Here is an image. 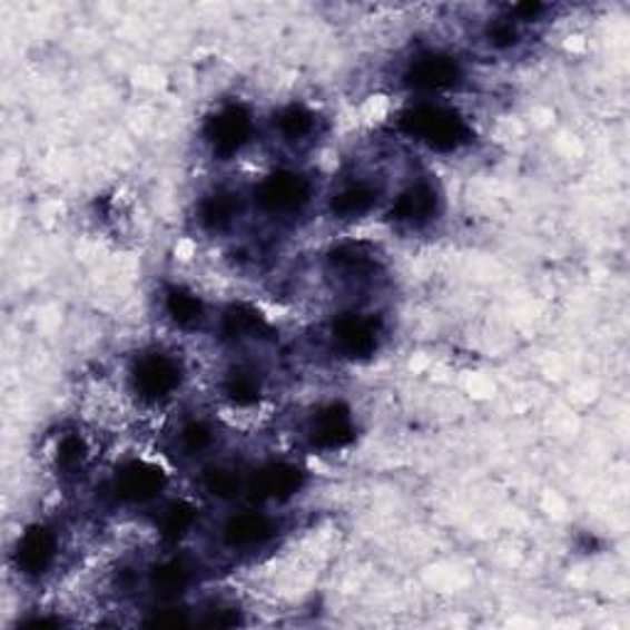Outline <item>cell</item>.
<instances>
[{
  "label": "cell",
  "instance_id": "obj_1",
  "mask_svg": "<svg viewBox=\"0 0 630 630\" xmlns=\"http://www.w3.org/2000/svg\"><path fill=\"white\" fill-rule=\"evenodd\" d=\"M396 131L436 154H456L473 141V126L453 107L436 101H416L396 116Z\"/></svg>",
  "mask_w": 630,
  "mask_h": 630
},
{
  "label": "cell",
  "instance_id": "obj_2",
  "mask_svg": "<svg viewBox=\"0 0 630 630\" xmlns=\"http://www.w3.org/2000/svg\"><path fill=\"white\" fill-rule=\"evenodd\" d=\"M183 365L178 357L163 350H148L141 353L131 365V387L138 400L148 404L166 402L180 390Z\"/></svg>",
  "mask_w": 630,
  "mask_h": 630
},
{
  "label": "cell",
  "instance_id": "obj_3",
  "mask_svg": "<svg viewBox=\"0 0 630 630\" xmlns=\"http://www.w3.org/2000/svg\"><path fill=\"white\" fill-rule=\"evenodd\" d=\"M313 197V183L296 170H274L256 185L254 200L262 213L272 217H296L308 207Z\"/></svg>",
  "mask_w": 630,
  "mask_h": 630
},
{
  "label": "cell",
  "instance_id": "obj_4",
  "mask_svg": "<svg viewBox=\"0 0 630 630\" xmlns=\"http://www.w3.org/2000/svg\"><path fill=\"white\" fill-rule=\"evenodd\" d=\"M254 138L252 111L242 104H225L213 116H207L203 126V141L219 160L239 156Z\"/></svg>",
  "mask_w": 630,
  "mask_h": 630
},
{
  "label": "cell",
  "instance_id": "obj_5",
  "mask_svg": "<svg viewBox=\"0 0 630 630\" xmlns=\"http://www.w3.org/2000/svg\"><path fill=\"white\" fill-rule=\"evenodd\" d=\"M60 559V534L50 524H30V528L18 537L13 550V564L20 577L38 581L48 577Z\"/></svg>",
  "mask_w": 630,
  "mask_h": 630
},
{
  "label": "cell",
  "instance_id": "obj_6",
  "mask_svg": "<svg viewBox=\"0 0 630 630\" xmlns=\"http://www.w3.org/2000/svg\"><path fill=\"white\" fill-rule=\"evenodd\" d=\"M331 343L341 357L367 360L380 350L382 325L370 313H341L331 325Z\"/></svg>",
  "mask_w": 630,
  "mask_h": 630
},
{
  "label": "cell",
  "instance_id": "obj_7",
  "mask_svg": "<svg viewBox=\"0 0 630 630\" xmlns=\"http://www.w3.org/2000/svg\"><path fill=\"white\" fill-rule=\"evenodd\" d=\"M463 81V65L449 52H422L404 69V85L419 95H441Z\"/></svg>",
  "mask_w": 630,
  "mask_h": 630
},
{
  "label": "cell",
  "instance_id": "obj_8",
  "mask_svg": "<svg viewBox=\"0 0 630 630\" xmlns=\"http://www.w3.org/2000/svg\"><path fill=\"white\" fill-rule=\"evenodd\" d=\"M306 436L313 449L341 451L357 436L353 410L345 402H328L315 410L306 424Z\"/></svg>",
  "mask_w": 630,
  "mask_h": 630
},
{
  "label": "cell",
  "instance_id": "obj_9",
  "mask_svg": "<svg viewBox=\"0 0 630 630\" xmlns=\"http://www.w3.org/2000/svg\"><path fill=\"white\" fill-rule=\"evenodd\" d=\"M166 485L168 478L156 463L128 461L114 473L111 493L119 503L144 505V503H154L163 490H166Z\"/></svg>",
  "mask_w": 630,
  "mask_h": 630
},
{
  "label": "cell",
  "instance_id": "obj_10",
  "mask_svg": "<svg viewBox=\"0 0 630 630\" xmlns=\"http://www.w3.org/2000/svg\"><path fill=\"white\" fill-rule=\"evenodd\" d=\"M306 483V473L296 463L272 461L254 471L247 481V493L264 503H286Z\"/></svg>",
  "mask_w": 630,
  "mask_h": 630
},
{
  "label": "cell",
  "instance_id": "obj_11",
  "mask_svg": "<svg viewBox=\"0 0 630 630\" xmlns=\"http://www.w3.org/2000/svg\"><path fill=\"white\" fill-rule=\"evenodd\" d=\"M441 209V195L434 183L429 180H416L394 197L390 205L387 217L400 227H426L431 219L439 215Z\"/></svg>",
  "mask_w": 630,
  "mask_h": 630
},
{
  "label": "cell",
  "instance_id": "obj_12",
  "mask_svg": "<svg viewBox=\"0 0 630 630\" xmlns=\"http://www.w3.org/2000/svg\"><path fill=\"white\" fill-rule=\"evenodd\" d=\"M276 532L278 524L268 512L244 510L225 522V528H222V542L235 552H254L272 542Z\"/></svg>",
  "mask_w": 630,
  "mask_h": 630
},
{
  "label": "cell",
  "instance_id": "obj_13",
  "mask_svg": "<svg viewBox=\"0 0 630 630\" xmlns=\"http://www.w3.org/2000/svg\"><path fill=\"white\" fill-rule=\"evenodd\" d=\"M331 272L337 274V278L350 284H363L372 282L375 274L380 272V262L375 252H372L363 242H345L328 254Z\"/></svg>",
  "mask_w": 630,
  "mask_h": 630
},
{
  "label": "cell",
  "instance_id": "obj_14",
  "mask_svg": "<svg viewBox=\"0 0 630 630\" xmlns=\"http://www.w3.org/2000/svg\"><path fill=\"white\" fill-rule=\"evenodd\" d=\"M222 333L235 343H256L272 337V325H268L259 311L247 306V303H232L222 313Z\"/></svg>",
  "mask_w": 630,
  "mask_h": 630
},
{
  "label": "cell",
  "instance_id": "obj_15",
  "mask_svg": "<svg viewBox=\"0 0 630 630\" xmlns=\"http://www.w3.org/2000/svg\"><path fill=\"white\" fill-rule=\"evenodd\" d=\"M380 200V188L372 180H353L343 185L331 197V215L335 219L353 222L370 215Z\"/></svg>",
  "mask_w": 630,
  "mask_h": 630
},
{
  "label": "cell",
  "instance_id": "obj_16",
  "mask_svg": "<svg viewBox=\"0 0 630 630\" xmlns=\"http://www.w3.org/2000/svg\"><path fill=\"white\" fill-rule=\"evenodd\" d=\"M244 203L239 193L232 190H215L205 195L197 205V222L207 232H225L239 219Z\"/></svg>",
  "mask_w": 630,
  "mask_h": 630
},
{
  "label": "cell",
  "instance_id": "obj_17",
  "mask_svg": "<svg viewBox=\"0 0 630 630\" xmlns=\"http://www.w3.org/2000/svg\"><path fill=\"white\" fill-rule=\"evenodd\" d=\"M190 583H193V569L188 562H183L178 557L163 559V562H158L148 574V587L163 603L178 601V597H183V593L190 589Z\"/></svg>",
  "mask_w": 630,
  "mask_h": 630
},
{
  "label": "cell",
  "instance_id": "obj_18",
  "mask_svg": "<svg viewBox=\"0 0 630 630\" xmlns=\"http://www.w3.org/2000/svg\"><path fill=\"white\" fill-rule=\"evenodd\" d=\"M318 124H321L318 114L308 109L306 104H286L274 119L278 136H282L286 144L294 146L311 144L313 138L318 136Z\"/></svg>",
  "mask_w": 630,
  "mask_h": 630
},
{
  "label": "cell",
  "instance_id": "obj_19",
  "mask_svg": "<svg viewBox=\"0 0 630 630\" xmlns=\"http://www.w3.org/2000/svg\"><path fill=\"white\" fill-rule=\"evenodd\" d=\"M163 311L178 328H197L205 321V303L185 286H168L163 291Z\"/></svg>",
  "mask_w": 630,
  "mask_h": 630
},
{
  "label": "cell",
  "instance_id": "obj_20",
  "mask_svg": "<svg viewBox=\"0 0 630 630\" xmlns=\"http://www.w3.org/2000/svg\"><path fill=\"white\" fill-rule=\"evenodd\" d=\"M197 524V510L188 500H170L156 515V530L168 544H178L190 537Z\"/></svg>",
  "mask_w": 630,
  "mask_h": 630
},
{
  "label": "cell",
  "instance_id": "obj_21",
  "mask_svg": "<svg viewBox=\"0 0 630 630\" xmlns=\"http://www.w3.org/2000/svg\"><path fill=\"white\" fill-rule=\"evenodd\" d=\"M247 481L249 478H244L237 469H232V465L215 463L205 471L203 488L215 500L229 503V500H237L242 493H247Z\"/></svg>",
  "mask_w": 630,
  "mask_h": 630
},
{
  "label": "cell",
  "instance_id": "obj_22",
  "mask_svg": "<svg viewBox=\"0 0 630 630\" xmlns=\"http://www.w3.org/2000/svg\"><path fill=\"white\" fill-rule=\"evenodd\" d=\"M225 394H227V400L232 404H237V406H252L262 400V394H264V382L262 377L256 375L254 370H232L229 375L225 377Z\"/></svg>",
  "mask_w": 630,
  "mask_h": 630
},
{
  "label": "cell",
  "instance_id": "obj_23",
  "mask_svg": "<svg viewBox=\"0 0 630 630\" xmlns=\"http://www.w3.org/2000/svg\"><path fill=\"white\" fill-rule=\"evenodd\" d=\"M87 459H89V449L79 434H65L60 443H57L55 463L57 469L62 471V475H75L77 471L85 469Z\"/></svg>",
  "mask_w": 630,
  "mask_h": 630
},
{
  "label": "cell",
  "instance_id": "obj_24",
  "mask_svg": "<svg viewBox=\"0 0 630 630\" xmlns=\"http://www.w3.org/2000/svg\"><path fill=\"white\" fill-rule=\"evenodd\" d=\"M215 446V429L203 419H193V422L180 429V449L188 456H200V453Z\"/></svg>",
  "mask_w": 630,
  "mask_h": 630
},
{
  "label": "cell",
  "instance_id": "obj_25",
  "mask_svg": "<svg viewBox=\"0 0 630 630\" xmlns=\"http://www.w3.org/2000/svg\"><path fill=\"white\" fill-rule=\"evenodd\" d=\"M522 38V30H520V22L515 18H498V20H490L488 28H485V40L490 48L495 50H510L515 48Z\"/></svg>",
  "mask_w": 630,
  "mask_h": 630
},
{
  "label": "cell",
  "instance_id": "obj_26",
  "mask_svg": "<svg viewBox=\"0 0 630 630\" xmlns=\"http://www.w3.org/2000/svg\"><path fill=\"white\" fill-rule=\"evenodd\" d=\"M146 623L154 628H183V626H190L193 618L188 616V611L183 609V606H175V601H166V606L156 609Z\"/></svg>",
  "mask_w": 630,
  "mask_h": 630
},
{
  "label": "cell",
  "instance_id": "obj_27",
  "mask_svg": "<svg viewBox=\"0 0 630 630\" xmlns=\"http://www.w3.org/2000/svg\"><path fill=\"white\" fill-rule=\"evenodd\" d=\"M197 623L207 626V628H232V626H239L242 618H239V611L232 609V606H215V609L205 611V616Z\"/></svg>",
  "mask_w": 630,
  "mask_h": 630
}]
</instances>
